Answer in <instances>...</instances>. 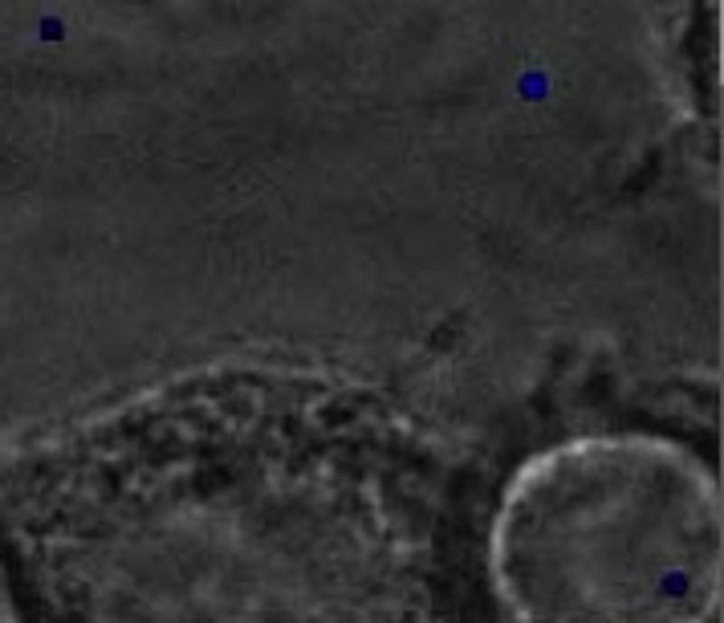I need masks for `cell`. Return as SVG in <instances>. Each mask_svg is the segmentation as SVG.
Instances as JSON below:
<instances>
[{"label":"cell","instance_id":"6da1fadb","mask_svg":"<svg viewBox=\"0 0 724 623\" xmlns=\"http://www.w3.org/2000/svg\"><path fill=\"white\" fill-rule=\"evenodd\" d=\"M464 468L346 379L220 367L0 473L16 623H472Z\"/></svg>","mask_w":724,"mask_h":623},{"label":"cell","instance_id":"7a4b0ae2","mask_svg":"<svg viewBox=\"0 0 724 623\" xmlns=\"http://www.w3.org/2000/svg\"><path fill=\"white\" fill-rule=\"evenodd\" d=\"M512 623H708L720 501L663 440H578L512 481L484 538Z\"/></svg>","mask_w":724,"mask_h":623}]
</instances>
